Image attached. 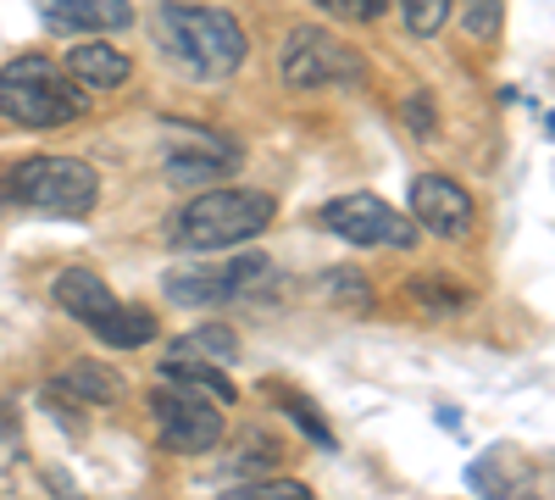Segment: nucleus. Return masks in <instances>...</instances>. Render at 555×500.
I'll return each mask as SVG.
<instances>
[{
  "mask_svg": "<svg viewBox=\"0 0 555 500\" xmlns=\"http://www.w3.org/2000/svg\"><path fill=\"white\" fill-rule=\"evenodd\" d=\"M151 28H156L162 56L178 62L183 73L201 78V84L234 78L245 67V51H250L245 23L234 12H222V7H183V0H162Z\"/></svg>",
  "mask_w": 555,
  "mask_h": 500,
  "instance_id": "f257e3e1",
  "label": "nucleus"
},
{
  "mask_svg": "<svg viewBox=\"0 0 555 500\" xmlns=\"http://www.w3.org/2000/svg\"><path fill=\"white\" fill-rule=\"evenodd\" d=\"M272 195L267 190H234V184H217L206 195H195L190 206H178L167 217V240L178 251H228V245H245L256 234L272 229Z\"/></svg>",
  "mask_w": 555,
  "mask_h": 500,
  "instance_id": "f03ea898",
  "label": "nucleus"
},
{
  "mask_svg": "<svg viewBox=\"0 0 555 500\" xmlns=\"http://www.w3.org/2000/svg\"><path fill=\"white\" fill-rule=\"evenodd\" d=\"M0 201L23 206V211L83 222L101 206V172L78 156H28L0 178Z\"/></svg>",
  "mask_w": 555,
  "mask_h": 500,
  "instance_id": "7ed1b4c3",
  "label": "nucleus"
},
{
  "mask_svg": "<svg viewBox=\"0 0 555 500\" xmlns=\"http://www.w3.org/2000/svg\"><path fill=\"white\" fill-rule=\"evenodd\" d=\"M83 106H89V95L67 84L62 62H51V56L28 51L0 67V117L17 128H67L83 117Z\"/></svg>",
  "mask_w": 555,
  "mask_h": 500,
  "instance_id": "20e7f679",
  "label": "nucleus"
},
{
  "mask_svg": "<svg viewBox=\"0 0 555 500\" xmlns=\"http://www.w3.org/2000/svg\"><path fill=\"white\" fill-rule=\"evenodd\" d=\"M278 284L272 256H234V261H211V267H172L162 290L178 306H228V300H256Z\"/></svg>",
  "mask_w": 555,
  "mask_h": 500,
  "instance_id": "39448f33",
  "label": "nucleus"
},
{
  "mask_svg": "<svg viewBox=\"0 0 555 500\" xmlns=\"http://www.w3.org/2000/svg\"><path fill=\"white\" fill-rule=\"evenodd\" d=\"M278 78L289 89H328V84H361V56L328 28H289L278 51Z\"/></svg>",
  "mask_w": 555,
  "mask_h": 500,
  "instance_id": "423d86ee",
  "label": "nucleus"
},
{
  "mask_svg": "<svg viewBox=\"0 0 555 500\" xmlns=\"http://www.w3.org/2000/svg\"><path fill=\"white\" fill-rule=\"evenodd\" d=\"M317 229L322 234H334V240H345V245H356V251H373V245H411L416 240V229H411V217H400L389 201H378V195H366V190H356V195H334L328 206L317 211Z\"/></svg>",
  "mask_w": 555,
  "mask_h": 500,
  "instance_id": "0eeeda50",
  "label": "nucleus"
},
{
  "mask_svg": "<svg viewBox=\"0 0 555 500\" xmlns=\"http://www.w3.org/2000/svg\"><path fill=\"white\" fill-rule=\"evenodd\" d=\"M151 412H156L162 450H172V457H206V450L222 445V412L211 400L190 395V389L156 384L151 389Z\"/></svg>",
  "mask_w": 555,
  "mask_h": 500,
  "instance_id": "6e6552de",
  "label": "nucleus"
},
{
  "mask_svg": "<svg viewBox=\"0 0 555 500\" xmlns=\"http://www.w3.org/2000/svg\"><path fill=\"white\" fill-rule=\"evenodd\" d=\"M473 195L444 172H416L411 178V229H428L434 240H467L473 234Z\"/></svg>",
  "mask_w": 555,
  "mask_h": 500,
  "instance_id": "1a4fd4ad",
  "label": "nucleus"
},
{
  "mask_svg": "<svg viewBox=\"0 0 555 500\" xmlns=\"http://www.w3.org/2000/svg\"><path fill=\"white\" fill-rule=\"evenodd\" d=\"M172 128H183V145H172L167 162H162L167 184H211V178H222L240 162V145L217 140V133H206L201 123H172Z\"/></svg>",
  "mask_w": 555,
  "mask_h": 500,
  "instance_id": "9d476101",
  "label": "nucleus"
},
{
  "mask_svg": "<svg viewBox=\"0 0 555 500\" xmlns=\"http://www.w3.org/2000/svg\"><path fill=\"white\" fill-rule=\"evenodd\" d=\"M62 73H67V84L73 89H122L128 78H133V62L117 51V44H106V39H83V44H73L67 51V62H62Z\"/></svg>",
  "mask_w": 555,
  "mask_h": 500,
  "instance_id": "9b49d317",
  "label": "nucleus"
},
{
  "mask_svg": "<svg viewBox=\"0 0 555 500\" xmlns=\"http://www.w3.org/2000/svg\"><path fill=\"white\" fill-rule=\"evenodd\" d=\"M39 12L56 34H112L133 23L128 0H39Z\"/></svg>",
  "mask_w": 555,
  "mask_h": 500,
  "instance_id": "f8f14e48",
  "label": "nucleus"
},
{
  "mask_svg": "<svg viewBox=\"0 0 555 500\" xmlns=\"http://www.w3.org/2000/svg\"><path fill=\"white\" fill-rule=\"evenodd\" d=\"M51 300L73 317V323H89V329H95L101 317H112V306H117L112 284L101 279V272H89V267H67V272H56Z\"/></svg>",
  "mask_w": 555,
  "mask_h": 500,
  "instance_id": "ddd939ff",
  "label": "nucleus"
},
{
  "mask_svg": "<svg viewBox=\"0 0 555 500\" xmlns=\"http://www.w3.org/2000/svg\"><path fill=\"white\" fill-rule=\"evenodd\" d=\"M51 400H73V406H117L128 395L122 373H112L106 361H73V368L44 389Z\"/></svg>",
  "mask_w": 555,
  "mask_h": 500,
  "instance_id": "4468645a",
  "label": "nucleus"
},
{
  "mask_svg": "<svg viewBox=\"0 0 555 500\" xmlns=\"http://www.w3.org/2000/svg\"><path fill=\"white\" fill-rule=\"evenodd\" d=\"M162 384H178V389H190V395H201V400H240V389L228 384V373L222 368H206V361H178V356H167L162 361Z\"/></svg>",
  "mask_w": 555,
  "mask_h": 500,
  "instance_id": "2eb2a0df",
  "label": "nucleus"
},
{
  "mask_svg": "<svg viewBox=\"0 0 555 500\" xmlns=\"http://www.w3.org/2000/svg\"><path fill=\"white\" fill-rule=\"evenodd\" d=\"M178 361H206V368H228V361H240V334L228 329V323H201L190 329L178 345Z\"/></svg>",
  "mask_w": 555,
  "mask_h": 500,
  "instance_id": "dca6fc26",
  "label": "nucleus"
},
{
  "mask_svg": "<svg viewBox=\"0 0 555 500\" xmlns=\"http://www.w3.org/2000/svg\"><path fill=\"white\" fill-rule=\"evenodd\" d=\"M95 334L106 339V345H117V350H133V345H151L156 339V311L151 306H112V317H101L95 323Z\"/></svg>",
  "mask_w": 555,
  "mask_h": 500,
  "instance_id": "f3484780",
  "label": "nucleus"
},
{
  "mask_svg": "<svg viewBox=\"0 0 555 500\" xmlns=\"http://www.w3.org/2000/svg\"><path fill=\"white\" fill-rule=\"evenodd\" d=\"M411 300L434 311V317H461V311H473V290H461L450 279H416L411 284Z\"/></svg>",
  "mask_w": 555,
  "mask_h": 500,
  "instance_id": "a211bd4d",
  "label": "nucleus"
},
{
  "mask_svg": "<svg viewBox=\"0 0 555 500\" xmlns=\"http://www.w3.org/2000/svg\"><path fill=\"white\" fill-rule=\"evenodd\" d=\"M222 500H317L300 478H284V473H278V478H250V484H240V489H228Z\"/></svg>",
  "mask_w": 555,
  "mask_h": 500,
  "instance_id": "6ab92c4d",
  "label": "nucleus"
},
{
  "mask_svg": "<svg viewBox=\"0 0 555 500\" xmlns=\"http://www.w3.org/2000/svg\"><path fill=\"white\" fill-rule=\"evenodd\" d=\"M450 12H455V0H400V17L416 39H434L450 23Z\"/></svg>",
  "mask_w": 555,
  "mask_h": 500,
  "instance_id": "aec40b11",
  "label": "nucleus"
},
{
  "mask_svg": "<svg viewBox=\"0 0 555 500\" xmlns=\"http://www.w3.org/2000/svg\"><path fill=\"white\" fill-rule=\"evenodd\" d=\"M461 7V28L473 39H494L500 34V17H505V0H455Z\"/></svg>",
  "mask_w": 555,
  "mask_h": 500,
  "instance_id": "412c9836",
  "label": "nucleus"
},
{
  "mask_svg": "<svg viewBox=\"0 0 555 500\" xmlns=\"http://www.w3.org/2000/svg\"><path fill=\"white\" fill-rule=\"evenodd\" d=\"M322 295L345 300L350 311H366V306H373V290H366L361 272H328V279H322Z\"/></svg>",
  "mask_w": 555,
  "mask_h": 500,
  "instance_id": "4be33fe9",
  "label": "nucleus"
},
{
  "mask_svg": "<svg viewBox=\"0 0 555 500\" xmlns=\"http://www.w3.org/2000/svg\"><path fill=\"white\" fill-rule=\"evenodd\" d=\"M311 7H322V12L339 17V23H373V17L389 12V0H311Z\"/></svg>",
  "mask_w": 555,
  "mask_h": 500,
  "instance_id": "5701e85b",
  "label": "nucleus"
},
{
  "mask_svg": "<svg viewBox=\"0 0 555 500\" xmlns=\"http://www.w3.org/2000/svg\"><path fill=\"white\" fill-rule=\"evenodd\" d=\"M284 406H289V418H295V423H300V428H306V434L322 445V450H334V434H328V423H322V418L311 412V406H300L295 395H284Z\"/></svg>",
  "mask_w": 555,
  "mask_h": 500,
  "instance_id": "b1692460",
  "label": "nucleus"
},
{
  "mask_svg": "<svg viewBox=\"0 0 555 500\" xmlns=\"http://www.w3.org/2000/svg\"><path fill=\"white\" fill-rule=\"evenodd\" d=\"M405 117H411V133H416V140H434V106H428L423 89H416V95L405 101Z\"/></svg>",
  "mask_w": 555,
  "mask_h": 500,
  "instance_id": "393cba45",
  "label": "nucleus"
},
{
  "mask_svg": "<svg viewBox=\"0 0 555 500\" xmlns=\"http://www.w3.org/2000/svg\"><path fill=\"white\" fill-rule=\"evenodd\" d=\"M51 495H56V500H78L73 484H67V473H56V467H51Z\"/></svg>",
  "mask_w": 555,
  "mask_h": 500,
  "instance_id": "a878e982",
  "label": "nucleus"
}]
</instances>
